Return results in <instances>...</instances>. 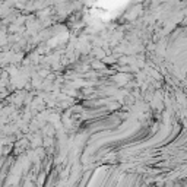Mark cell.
<instances>
[{"label": "cell", "mask_w": 187, "mask_h": 187, "mask_svg": "<svg viewBox=\"0 0 187 187\" xmlns=\"http://www.w3.org/2000/svg\"><path fill=\"white\" fill-rule=\"evenodd\" d=\"M127 0H98V6H100V9L102 12H105V10H113L119 9L121 5H124Z\"/></svg>", "instance_id": "cell-1"}]
</instances>
